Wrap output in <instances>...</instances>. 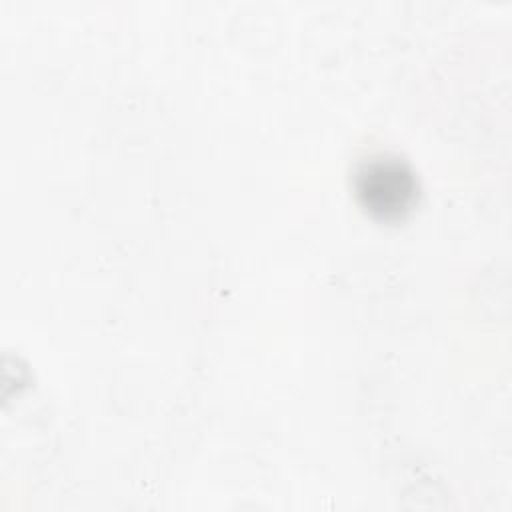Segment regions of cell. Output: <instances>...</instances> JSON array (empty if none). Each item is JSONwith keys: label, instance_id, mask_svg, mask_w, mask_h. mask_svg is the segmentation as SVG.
<instances>
[{"label": "cell", "instance_id": "1", "mask_svg": "<svg viewBox=\"0 0 512 512\" xmlns=\"http://www.w3.org/2000/svg\"><path fill=\"white\" fill-rule=\"evenodd\" d=\"M356 196L360 204L380 220L406 216L418 196L414 170L398 156H374L356 172Z\"/></svg>", "mask_w": 512, "mask_h": 512}]
</instances>
